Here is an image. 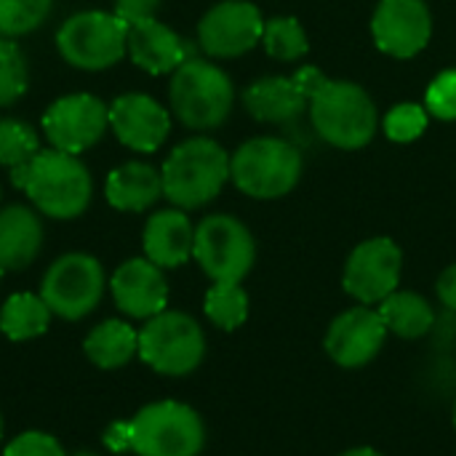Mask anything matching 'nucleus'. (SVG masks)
<instances>
[{
    "instance_id": "nucleus-17",
    "label": "nucleus",
    "mask_w": 456,
    "mask_h": 456,
    "mask_svg": "<svg viewBox=\"0 0 456 456\" xmlns=\"http://www.w3.org/2000/svg\"><path fill=\"white\" fill-rule=\"evenodd\" d=\"M110 131L136 152H155L171 131V115L147 94H123L110 104Z\"/></svg>"
},
{
    "instance_id": "nucleus-32",
    "label": "nucleus",
    "mask_w": 456,
    "mask_h": 456,
    "mask_svg": "<svg viewBox=\"0 0 456 456\" xmlns=\"http://www.w3.org/2000/svg\"><path fill=\"white\" fill-rule=\"evenodd\" d=\"M428 110L441 120H456V69L441 72L428 88Z\"/></svg>"
},
{
    "instance_id": "nucleus-3",
    "label": "nucleus",
    "mask_w": 456,
    "mask_h": 456,
    "mask_svg": "<svg viewBox=\"0 0 456 456\" xmlns=\"http://www.w3.org/2000/svg\"><path fill=\"white\" fill-rule=\"evenodd\" d=\"M232 80L227 72L206 59H187L174 69L168 86V102L174 115L195 131H211L222 126L232 110Z\"/></svg>"
},
{
    "instance_id": "nucleus-24",
    "label": "nucleus",
    "mask_w": 456,
    "mask_h": 456,
    "mask_svg": "<svg viewBox=\"0 0 456 456\" xmlns=\"http://www.w3.org/2000/svg\"><path fill=\"white\" fill-rule=\"evenodd\" d=\"M379 315L387 331L401 339H422L436 326L433 305L414 291H393L385 302H379Z\"/></svg>"
},
{
    "instance_id": "nucleus-10",
    "label": "nucleus",
    "mask_w": 456,
    "mask_h": 456,
    "mask_svg": "<svg viewBox=\"0 0 456 456\" xmlns=\"http://www.w3.org/2000/svg\"><path fill=\"white\" fill-rule=\"evenodd\" d=\"M104 267L91 254H64L43 275L40 297L48 310L64 321H80L91 315L104 297Z\"/></svg>"
},
{
    "instance_id": "nucleus-9",
    "label": "nucleus",
    "mask_w": 456,
    "mask_h": 456,
    "mask_svg": "<svg viewBox=\"0 0 456 456\" xmlns=\"http://www.w3.org/2000/svg\"><path fill=\"white\" fill-rule=\"evenodd\" d=\"M192 256L214 283H240L256 259L248 227L230 214H211L195 227Z\"/></svg>"
},
{
    "instance_id": "nucleus-19",
    "label": "nucleus",
    "mask_w": 456,
    "mask_h": 456,
    "mask_svg": "<svg viewBox=\"0 0 456 456\" xmlns=\"http://www.w3.org/2000/svg\"><path fill=\"white\" fill-rule=\"evenodd\" d=\"M126 48H128L131 61L150 75L174 72L179 64H184L190 59L187 40H182L171 27H166L158 19L131 24Z\"/></svg>"
},
{
    "instance_id": "nucleus-28",
    "label": "nucleus",
    "mask_w": 456,
    "mask_h": 456,
    "mask_svg": "<svg viewBox=\"0 0 456 456\" xmlns=\"http://www.w3.org/2000/svg\"><path fill=\"white\" fill-rule=\"evenodd\" d=\"M40 152L37 131L16 118H0V166L19 168Z\"/></svg>"
},
{
    "instance_id": "nucleus-7",
    "label": "nucleus",
    "mask_w": 456,
    "mask_h": 456,
    "mask_svg": "<svg viewBox=\"0 0 456 456\" xmlns=\"http://www.w3.org/2000/svg\"><path fill=\"white\" fill-rule=\"evenodd\" d=\"M206 355L200 323L179 310H163L139 331V358L163 377L192 374Z\"/></svg>"
},
{
    "instance_id": "nucleus-20",
    "label": "nucleus",
    "mask_w": 456,
    "mask_h": 456,
    "mask_svg": "<svg viewBox=\"0 0 456 456\" xmlns=\"http://www.w3.org/2000/svg\"><path fill=\"white\" fill-rule=\"evenodd\" d=\"M144 256L160 270L182 267L192 256L195 227L182 208H166L147 219L142 235Z\"/></svg>"
},
{
    "instance_id": "nucleus-29",
    "label": "nucleus",
    "mask_w": 456,
    "mask_h": 456,
    "mask_svg": "<svg viewBox=\"0 0 456 456\" xmlns=\"http://www.w3.org/2000/svg\"><path fill=\"white\" fill-rule=\"evenodd\" d=\"M29 86L27 56L13 37H0V107H8L24 96Z\"/></svg>"
},
{
    "instance_id": "nucleus-21",
    "label": "nucleus",
    "mask_w": 456,
    "mask_h": 456,
    "mask_svg": "<svg viewBox=\"0 0 456 456\" xmlns=\"http://www.w3.org/2000/svg\"><path fill=\"white\" fill-rule=\"evenodd\" d=\"M43 246L40 216L29 206H5L0 211V267L24 270Z\"/></svg>"
},
{
    "instance_id": "nucleus-12",
    "label": "nucleus",
    "mask_w": 456,
    "mask_h": 456,
    "mask_svg": "<svg viewBox=\"0 0 456 456\" xmlns=\"http://www.w3.org/2000/svg\"><path fill=\"white\" fill-rule=\"evenodd\" d=\"M403 254L390 238H371L353 248L345 265L342 286L361 305H379L398 291Z\"/></svg>"
},
{
    "instance_id": "nucleus-1",
    "label": "nucleus",
    "mask_w": 456,
    "mask_h": 456,
    "mask_svg": "<svg viewBox=\"0 0 456 456\" xmlns=\"http://www.w3.org/2000/svg\"><path fill=\"white\" fill-rule=\"evenodd\" d=\"M13 187L24 190L32 206L51 219L80 216L94 195V179L77 155L40 150L29 163L11 168Z\"/></svg>"
},
{
    "instance_id": "nucleus-22",
    "label": "nucleus",
    "mask_w": 456,
    "mask_h": 456,
    "mask_svg": "<svg viewBox=\"0 0 456 456\" xmlns=\"http://www.w3.org/2000/svg\"><path fill=\"white\" fill-rule=\"evenodd\" d=\"M104 195L107 203L118 211H147L163 195L160 171L139 160L123 163L115 171H110Z\"/></svg>"
},
{
    "instance_id": "nucleus-27",
    "label": "nucleus",
    "mask_w": 456,
    "mask_h": 456,
    "mask_svg": "<svg viewBox=\"0 0 456 456\" xmlns=\"http://www.w3.org/2000/svg\"><path fill=\"white\" fill-rule=\"evenodd\" d=\"M262 40H265V51L273 59H281V61H297L310 48L302 24L294 16H278V19L265 21Z\"/></svg>"
},
{
    "instance_id": "nucleus-5",
    "label": "nucleus",
    "mask_w": 456,
    "mask_h": 456,
    "mask_svg": "<svg viewBox=\"0 0 456 456\" xmlns=\"http://www.w3.org/2000/svg\"><path fill=\"white\" fill-rule=\"evenodd\" d=\"M131 452L136 456H200L206 425L195 409L179 401H158L128 422Z\"/></svg>"
},
{
    "instance_id": "nucleus-33",
    "label": "nucleus",
    "mask_w": 456,
    "mask_h": 456,
    "mask_svg": "<svg viewBox=\"0 0 456 456\" xmlns=\"http://www.w3.org/2000/svg\"><path fill=\"white\" fill-rule=\"evenodd\" d=\"M3 456H67L61 444L48 436V433H40V430H29V433H21L19 438H13Z\"/></svg>"
},
{
    "instance_id": "nucleus-4",
    "label": "nucleus",
    "mask_w": 456,
    "mask_h": 456,
    "mask_svg": "<svg viewBox=\"0 0 456 456\" xmlns=\"http://www.w3.org/2000/svg\"><path fill=\"white\" fill-rule=\"evenodd\" d=\"M310 118L318 136L339 150H361L377 131L371 96L345 80H323L310 99Z\"/></svg>"
},
{
    "instance_id": "nucleus-30",
    "label": "nucleus",
    "mask_w": 456,
    "mask_h": 456,
    "mask_svg": "<svg viewBox=\"0 0 456 456\" xmlns=\"http://www.w3.org/2000/svg\"><path fill=\"white\" fill-rule=\"evenodd\" d=\"M53 0H0V37L35 32L51 13Z\"/></svg>"
},
{
    "instance_id": "nucleus-42",
    "label": "nucleus",
    "mask_w": 456,
    "mask_h": 456,
    "mask_svg": "<svg viewBox=\"0 0 456 456\" xmlns=\"http://www.w3.org/2000/svg\"><path fill=\"white\" fill-rule=\"evenodd\" d=\"M0 195H3V190H0Z\"/></svg>"
},
{
    "instance_id": "nucleus-26",
    "label": "nucleus",
    "mask_w": 456,
    "mask_h": 456,
    "mask_svg": "<svg viewBox=\"0 0 456 456\" xmlns=\"http://www.w3.org/2000/svg\"><path fill=\"white\" fill-rule=\"evenodd\" d=\"M203 313L216 329L235 331L248 318V294L240 283H214L206 294Z\"/></svg>"
},
{
    "instance_id": "nucleus-2",
    "label": "nucleus",
    "mask_w": 456,
    "mask_h": 456,
    "mask_svg": "<svg viewBox=\"0 0 456 456\" xmlns=\"http://www.w3.org/2000/svg\"><path fill=\"white\" fill-rule=\"evenodd\" d=\"M163 195L182 211L211 203L230 179L227 152L206 136H195L171 150L160 168Z\"/></svg>"
},
{
    "instance_id": "nucleus-31",
    "label": "nucleus",
    "mask_w": 456,
    "mask_h": 456,
    "mask_svg": "<svg viewBox=\"0 0 456 456\" xmlns=\"http://www.w3.org/2000/svg\"><path fill=\"white\" fill-rule=\"evenodd\" d=\"M428 128V112L419 104H398L385 118V134L393 142H414Z\"/></svg>"
},
{
    "instance_id": "nucleus-18",
    "label": "nucleus",
    "mask_w": 456,
    "mask_h": 456,
    "mask_svg": "<svg viewBox=\"0 0 456 456\" xmlns=\"http://www.w3.org/2000/svg\"><path fill=\"white\" fill-rule=\"evenodd\" d=\"M110 291L118 310L139 321L155 318L168 305V283L163 278V270L147 256L123 262L110 278Z\"/></svg>"
},
{
    "instance_id": "nucleus-16",
    "label": "nucleus",
    "mask_w": 456,
    "mask_h": 456,
    "mask_svg": "<svg viewBox=\"0 0 456 456\" xmlns=\"http://www.w3.org/2000/svg\"><path fill=\"white\" fill-rule=\"evenodd\" d=\"M371 32L385 53L411 59L430 43V8L425 0H379L371 19Z\"/></svg>"
},
{
    "instance_id": "nucleus-15",
    "label": "nucleus",
    "mask_w": 456,
    "mask_h": 456,
    "mask_svg": "<svg viewBox=\"0 0 456 456\" xmlns=\"http://www.w3.org/2000/svg\"><path fill=\"white\" fill-rule=\"evenodd\" d=\"M323 80L326 77L315 67H302L291 77H262L246 88L243 104L262 123H289L302 115Z\"/></svg>"
},
{
    "instance_id": "nucleus-34",
    "label": "nucleus",
    "mask_w": 456,
    "mask_h": 456,
    "mask_svg": "<svg viewBox=\"0 0 456 456\" xmlns=\"http://www.w3.org/2000/svg\"><path fill=\"white\" fill-rule=\"evenodd\" d=\"M160 0H115V16H120L128 27L155 19Z\"/></svg>"
},
{
    "instance_id": "nucleus-14",
    "label": "nucleus",
    "mask_w": 456,
    "mask_h": 456,
    "mask_svg": "<svg viewBox=\"0 0 456 456\" xmlns=\"http://www.w3.org/2000/svg\"><path fill=\"white\" fill-rule=\"evenodd\" d=\"M387 334L390 331H387L379 310H374L369 305H358V307L339 313L329 323L323 347L337 366L361 369L379 355Z\"/></svg>"
},
{
    "instance_id": "nucleus-8",
    "label": "nucleus",
    "mask_w": 456,
    "mask_h": 456,
    "mask_svg": "<svg viewBox=\"0 0 456 456\" xmlns=\"http://www.w3.org/2000/svg\"><path fill=\"white\" fill-rule=\"evenodd\" d=\"M128 24L107 11H80L72 13L56 32V48L61 59L86 72H99L115 67L126 53Z\"/></svg>"
},
{
    "instance_id": "nucleus-36",
    "label": "nucleus",
    "mask_w": 456,
    "mask_h": 456,
    "mask_svg": "<svg viewBox=\"0 0 456 456\" xmlns=\"http://www.w3.org/2000/svg\"><path fill=\"white\" fill-rule=\"evenodd\" d=\"M104 446H107L110 452H115V454H120V452L131 449L128 422H115V425H110V428H107V433H104Z\"/></svg>"
},
{
    "instance_id": "nucleus-38",
    "label": "nucleus",
    "mask_w": 456,
    "mask_h": 456,
    "mask_svg": "<svg viewBox=\"0 0 456 456\" xmlns=\"http://www.w3.org/2000/svg\"><path fill=\"white\" fill-rule=\"evenodd\" d=\"M72 456H99V454H94V452H77V454H72Z\"/></svg>"
},
{
    "instance_id": "nucleus-37",
    "label": "nucleus",
    "mask_w": 456,
    "mask_h": 456,
    "mask_svg": "<svg viewBox=\"0 0 456 456\" xmlns=\"http://www.w3.org/2000/svg\"><path fill=\"white\" fill-rule=\"evenodd\" d=\"M339 456H382L377 449H371V446H358V449H350V452H345V454Z\"/></svg>"
},
{
    "instance_id": "nucleus-11",
    "label": "nucleus",
    "mask_w": 456,
    "mask_h": 456,
    "mask_svg": "<svg viewBox=\"0 0 456 456\" xmlns=\"http://www.w3.org/2000/svg\"><path fill=\"white\" fill-rule=\"evenodd\" d=\"M110 128V107L94 94H67L43 115V134L53 150L80 155L102 142Z\"/></svg>"
},
{
    "instance_id": "nucleus-41",
    "label": "nucleus",
    "mask_w": 456,
    "mask_h": 456,
    "mask_svg": "<svg viewBox=\"0 0 456 456\" xmlns=\"http://www.w3.org/2000/svg\"><path fill=\"white\" fill-rule=\"evenodd\" d=\"M3 273H5V270H3V267H0V281H3Z\"/></svg>"
},
{
    "instance_id": "nucleus-13",
    "label": "nucleus",
    "mask_w": 456,
    "mask_h": 456,
    "mask_svg": "<svg viewBox=\"0 0 456 456\" xmlns=\"http://www.w3.org/2000/svg\"><path fill=\"white\" fill-rule=\"evenodd\" d=\"M265 35V19L248 0H222L198 24L200 48L216 59H235L251 51Z\"/></svg>"
},
{
    "instance_id": "nucleus-25",
    "label": "nucleus",
    "mask_w": 456,
    "mask_h": 456,
    "mask_svg": "<svg viewBox=\"0 0 456 456\" xmlns=\"http://www.w3.org/2000/svg\"><path fill=\"white\" fill-rule=\"evenodd\" d=\"M51 315L40 294H13L0 310V331L11 342H27L48 331Z\"/></svg>"
},
{
    "instance_id": "nucleus-35",
    "label": "nucleus",
    "mask_w": 456,
    "mask_h": 456,
    "mask_svg": "<svg viewBox=\"0 0 456 456\" xmlns=\"http://www.w3.org/2000/svg\"><path fill=\"white\" fill-rule=\"evenodd\" d=\"M436 294H438V299H441L444 307H449L452 313H456V265L446 267L441 273V278L436 283Z\"/></svg>"
},
{
    "instance_id": "nucleus-6",
    "label": "nucleus",
    "mask_w": 456,
    "mask_h": 456,
    "mask_svg": "<svg viewBox=\"0 0 456 456\" xmlns=\"http://www.w3.org/2000/svg\"><path fill=\"white\" fill-rule=\"evenodd\" d=\"M302 176V155L294 144L259 136L248 139L230 158V179L235 187L251 198H281L297 187Z\"/></svg>"
},
{
    "instance_id": "nucleus-23",
    "label": "nucleus",
    "mask_w": 456,
    "mask_h": 456,
    "mask_svg": "<svg viewBox=\"0 0 456 456\" xmlns=\"http://www.w3.org/2000/svg\"><path fill=\"white\" fill-rule=\"evenodd\" d=\"M83 353L94 366L104 371L123 369L126 363H131L134 355H139V331L131 329L126 321H104L86 337Z\"/></svg>"
},
{
    "instance_id": "nucleus-39",
    "label": "nucleus",
    "mask_w": 456,
    "mask_h": 456,
    "mask_svg": "<svg viewBox=\"0 0 456 456\" xmlns=\"http://www.w3.org/2000/svg\"><path fill=\"white\" fill-rule=\"evenodd\" d=\"M0 438H3V417H0Z\"/></svg>"
},
{
    "instance_id": "nucleus-40",
    "label": "nucleus",
    "mask_w": 456,
    "mask_h": 456,
    "mask_svg": "<svg viewBox=\"0 0 456 456\" xmlns=\"http://www.w3.org/2000/svg\"><path fill=\"white\" fill-rule=\"evenodd\" d=\"M454 428H456V401H454Z\"/></svg>"
}]
</instances>
